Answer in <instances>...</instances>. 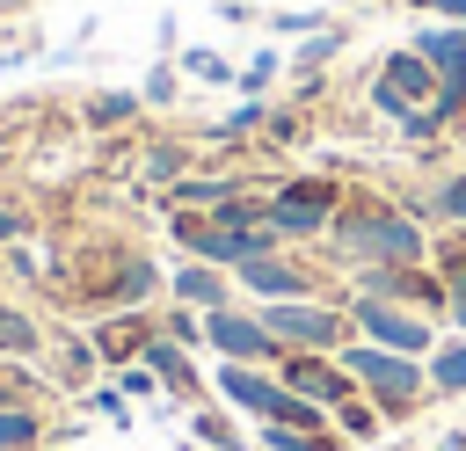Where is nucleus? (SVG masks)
Here are the masks:
<instances>
[{
  "instance_id": "1",
  "label": "nucleus",
  "mask_w": 466,
  "mask_h": 451,
  "mask_svg": "<svg viewBox=\"0 0 466 451\" xmlns=\"http://www.w3.org/2000/svg\"><path fill=\"white\" fill-rule=\"evenodd\" d=\"M335 247H342L350 262H379V269L422 262V233H415V218H400V211H350V218L335 226Z\"/></svg>"
},
{
  "instance_id": "2",
  "label": "nucleus",
  "mask_w": 466,
  "mask_h": 451,
  "mask_svg": "<svg viewBox=\"0 0 466 451\" xmlns=\"http://www.w3.org/2000/svg\"><path fill=\"white\" fill-rule=\"evenodd\" d=\"M342 371L386 407V415H408L422 393H430V371L415 364V356H400V349H379V342H357V349H342Z\"/></svg>"
},
{
  "instance_id": "3",
  "label": "nucleus",
  "mask_w": 466,
  "mask_h": 451,
  "mask_svg": "<svg viewBox=\"0 0 466 451\" xmlns=\"http://www.w3.org/2000/svg\"><path fill=\"white\" fill-rule=\"evenodd\" d=\"M437 87H444V80H437V65H430L422 51H393V58L379 65V80H371V102L408 124V116H422V109L437 102Z\"/></svg>"
},
{
  "instance_id": "4",
  "label": "nucleus",
  "mask_w": 466,
  "mask_h": 451,
  "mask_svg": "<svg viewBox=\"0 0 466 451\" xmlns=\"http://www.w3.org/2000/svg\"><path fill=\"white\" fill-rule=\"evenodd\" d=\"M262 327H269L284 349H335L350 320H342L335 306H313V298H277V306H262Z\"/></svg>"
},
{
  "instance_id": "5",
  "label": "nucleus",
  "mask_w": 466,
  "mask_h": 451,
  "mask_svg": "<svg viewBox=\"0 0 466 451\" xmlns=\"http://www.w3.org/2000/svg\"><path fill=\"white\" fill-rule=\"evenodd\" d=\"M204 342L226 356V364H269V356H284V342L262 327V313H233V306H218V313H204Z\"/></svg>"
},
{
  "instance_id": "6",
  "label": "nucleus",
  "mask_w": 466,
  "mask_h": 451,
  "mask_svg": "<svg viewBox=\"0 0 466 451\" xmlns=\"http://www.w3.org/2000/svg\"><path fill=\"white\" fill-rule=\"evenodd\" d=\"M350 320H357V327H364V342H379V349H400V356H422V349H430V327H422L415 313H400V306L371 298V291L350 306Z\"/></svg>"
},
{
  "instance_id": "7",
  "label": "nucleus",
  "mask_w": 466,
  "mask_h": 451,
  "mask_svg": "<svg viewBox=\"0 0 466 451\" xmlns=\"http://www.w3.org/2000/svg\"><path fill=\"white\" fill-rule=\"evenodd\" d=\"M262 211H269L277 233H320V226L335 218V189H328V182H284Z\"/></svg>"
},
{
  "instance_id": "8",
  "label": "nucleus",
  "mask_w": 466,
  "mask_h": 451,
  "mask_svg": "<svg viewBox=\"0 0 466 451\" xmlns=\"http://www.w3.org/2000/svg\"><path fill=\"white\" fill-rule=\"evenodd\" d=\"M284 386H291L299 400H313V407H342L357 378H350L342 364H328L320 349H299V356H284Z\"/></svg>"
},
{
  "instance_id": "9",
  "label": "nucleus",
  "mask_w": 466,
  "mask_h": 451,
  "mask_svg": "<svg viewBox=\"0 0 466 451\" xmlns=\"http://www.w3.org/2000/svg\"><path fill=\"white\" fill-rule=\"evenodd\" d=\"M240 284H248L262 306H277V298H306V291H313V276H306V269H291V262H277V255L240 262Z\"/></svg>"
},
{
  "instance_id": "10",
  "label": "nucleus",
  "mask_w": 466,
  "mask_h": 451,
  "mask_svg": "<svg viewBox=\"0 0 466 451\" xmlns=\"http://www.w3.org/2000/svg\"><path fill=\"white\" fill-rule=\"evenodd\" d=\"M138 356H146V371H153V378H167L175 393H197V371H189L182 342H153V335H146V349H138Z\"/></svg>"
},
{
  "instance_id": "11",
  "label": "nucleus",
  "mask_w": 466,
  "mask_h": 451,
  "mask_svg": "<svg viewBox=\"0 0 466 451\" xmlns=\"http://www.w3.org/2000/svg\"><path fill=\"white\" fill-rule=\"evenodd\" d=\"M262 451H342L328 429H291V422H262Z\"/></svg>"
},
{
  "instance_id": "12",
  "label": "nucleus",
  "mask_w": 466,
  "mask_h": 451,
  "mask_svg": "<svg viewBox=\"0 0 466 451\" xmlns=\"http://www.w3.org/2000/svg\"><path fill=\"white\" fill-rule=\"evenodd\" d=\"M430 393H444V400H451V393H466V335H459V342H444V349L430 356Z\"/></svg>"
},
{
  "instance_id": "13",
  "label": "nucleus",
  "mask_w": 466,
  "mask_h": 451,
  "mask_svg": "<svg viewBox=\"0 0 466 451\" xmlns=\"http://www.w3.org/2000/svg\"><path fill=\"white\" fill-rule=\"evenodd\" d=\"M175 298H189V306L218 313V306H226V284H218V269L204 262V269H182V276H175Z\"/></svg>"
},
{
  "instance_id": "14",
  "label": "nucleus",
  "mask_w": 466,
  "mask_h": 451,
  "mask_svg": "<svg viewBox=\"0 0 466 451\" xmlns=\"http://www.w3.org/2000/svg\"><path fill=\"white\" fill-rule=\"evenodd\" d=\"M36 436H44V422H36L29 407H15V400H7V407H0V451H29Z\"/></svg>"
},
{
  "instance_id": "15",
  "label": "nucleus",
  "mask_w": 466,
  "mask_h": 451,
  "mask_svg": "<svg viewBox=\"0 0 466 451\" xmlns=\"http://www.w3.org/2000/svg\"><path fill=\"white\" fill-rule=\"evenodd\" d=\"M138 102H146V95H124V87H109V95H95V102H87V124H102V131H109V124L138 116Z\"/></svg>"
},
{
  "instance_id": "16",
  "label": "nucleus",
  "mask_w": 466,
  "mask_h": 451,
  "mask_svg": "<svg viewBox=\"0 0 466 451\" xmlns=\"http://www.w3.org/2000/svg\"><path fill=\"white\" fill-rule=\"evenodd\" d=\"M0 349H7V356H29V349H36V320L15 313V306H0Z\"/></svg>"
},
{
  "instance_id": "17",
  "label": "nucleus",
  "mask_w": 466,
  "mask_h": 451,
  "mask_svg": "<svg viewBox=\"0 0 466 451\" xmlns=\"http://www.w3.org/2000/svg\"><path fill=\"white\" fill-rule=\"evenodd\" d=\"M182 73H189V80H211V87H226V80H233V65H226L218 51H182Z\"/></svg>"
},
{
  "instance_id": "18",
  "label": "nucleus",
  "mask_w": 466,
  "mask_h": 451,
  "mask_svg": "<svg viewBox=\"0 0 466 451\" xmlns=\"http://www.w3.org/2000/svg\"><path fill=\"white\" fill-rule=\"evenodd\" d=\"M175 175H182V145H153L138 167V182H175Z\"/></svg>"
},
{
  "instance_id": "19",
  "label": "nucleus",
  "mask_w": 466,
  "mask_h": 451,
  "mask_svg": "<svg viewBox=\"0 0 466 451\" xmlns=\"http://www.w3.org/2000/svg\"><path fill=\"white\" fill-rule=\"evenodd\" d=\"M189 429H197V444H211V451H240L233 422H218V415H189Z\"/></svg>"
},
{
  "instance_id": "20",
  "label": "nucleus",
  "mask_w": 466,
  "mask_h": 451,
  "mask_svg": "<svg viewBox=\"0 0 466 451\" xmlns=\"http://www.w3.org/2000/svg\"><path fill=\"white\" fill-rule=\"evenodd\" d=\"M430 204H437V218H451V226H466V175H451V182H444V189H437Z\"/></svg>"
},
{
  "instance_id": "21",
  "label": "nucleus",
  "mask_w": 466,
  "mask_h": 451,
  "mask_svg": "<svg viewBox=\"0 0 466 451\" xmlns=\"http://www.w3.org/2000/svg\"><path fill=\"white\" fill-rule=\"evenodd\" d=\"M335 415H342V429H350V436H371V429H379V407H364V400H342Z\"/></svg>"
},
{
  "instance_id": "22",
  "label": "nucleus",
  "mask_w": 466,
  "mask_h": 451,
  "mask_svg": "<svg viewBox=\"0 0 466 451\" xmlns=\"http://www.w3.org/2000/svg\"><path fill=\"white\" fill-rule=\"evenodd\" d=\"M269 80H277V51H262V58H255V65L240 73V87H248V95H262Z\"/></svg>"
},
{
  "instance_id": "23",
  "label": "nucleus",
  "mask_w": 466,
  "mask_h": 451,
  "mask_svg": "<svg viewBox=\"0 0 466 451\" xmlns=\"http://www.w3.org/2000/svg\"><path fill=\"white\" fill-rule=\"evenodd\" d=\"M255 124H262V109H255V102H248V109H233V116H226V124H218V131H211V138H240V131H255Z\"/></svg>"
},
{
  "instance_id": "24",
  "label": "nucleus",
  "mask_w": 466,
  "mask_h": 451,
  "mask_svg": "<svg viewBox=\"0 0 466 451\" xmlns=\"http://www.w3.org/2000/svg\"><path fill=\"white\" fill-rule=\"evenodd\" d=\"M95 342H102V349H109V356H116V349H131V342H138V320H116V327H102V335H95Z\"/></svg>"
},
{
  "instance_id": "25",
  "label": "nucleus",
  "mask_w": 466,
  "mask_h": 451,
  "mask_svg": "<svg viewBox=\"0 0 466 451\" xmlns=\"http://www.w3.org/2000/svg\"><path fill=\"white\" fill-rule=\"evenodd\" d=\"M335 44H342V36H335V29H320V36H313V44H306V51H299V65H320V58H328V51H335Z\"/></svg>"
},
{
  "instance_id": "26",
  "label": "nucleus",
  "mask_w": 466,
  "mask_h": 451,
  "mask_svg": "<svg viewBox=\"0 0 466 451\" xmlns=\"http://www.w3.org/2000/svg\"><path fill=\"white\" fill-rule=\"evenodd\" d=\"M167 95H175V73L153 65V73H146V102H167Z\"/></svg>"
},
{
  "instance_id": "27",
  "label": "nucleus",
  "mask_w": 466,
  "mask_h": 451,
  "mask_svg": "<svg viewBox=\"0 0 466 451\" xmlns=\"http://www.w3.org/2000/svg\"><path fill=\"white\" fill-rule=\"evenodd\" d=\"M87 407H95V415H109V422H124V393H109V386H102Z\"/></svg>"
},
{
  "instance_id": "28",
  "label": "nucleus",
  "mask_w": 466,
  "mask_h": 451,
  "mask_svg": "<svg viewBox=\"0 0 466 451\" xmlns=\"http://www.w3.org/2000/svg\"><path fill=\"white\" fill-rule=\"evenodd\" d=\"M415 7H437V15H459L466 22V0H415Z\"/></svg>"
},
{
  "instance_id": "29",
  "label": "nucleus",
  "mask_w": 466,
  "mask_h": 451,
  "mask_svg": "<svg viewBox=\"0 0 466 451\" xmlns=\"http://www.w3.org/2000/svg\"><path fill=\"white\" fill-rule=\"evenodd\" d=\"M15 233H22V218H15L7 204H0V240H15Z\"/></svg>"
},
{
  "instance_id": "30",
  "label": "nucleus",
  "mask_w": 466,
  "mask_h": 451,
  "mask_svg": "<svg viewBox=\"0 0 466 451\" xmlns=\"http://www.w3.org/2000/svg\"><path fill=\"white\" fill-rule=\"evenodd\" d=\"M437 451H466V429H459V436H444V444H437Z\"/></svg>"
}]
</instances>
